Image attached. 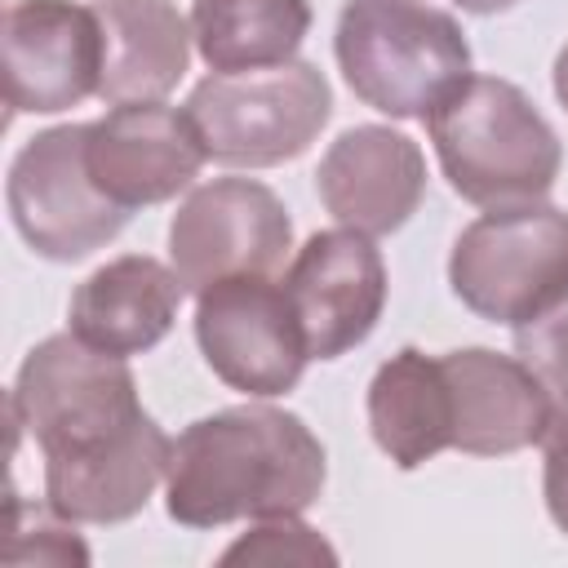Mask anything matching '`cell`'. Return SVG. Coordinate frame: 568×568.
<instances>
[{
	"instance_id": "6da1fadb",
	"label": "cell",
	"mask_w": 568,
	"mask_h": 568,
	"mask_svg": "<svg viewBox=\"0 0 568 568\" xmlns=\"http://www.w3.org/2000/svg\"><path fill=\"white\" fill-rule=\"evenodd\" d=\"M328 457L320 435L288 408L235 404L195 417L164 475V510L182 528L302 515L320 501Z\"/></svg>"
},
{
	"instance_id": "7a4b0ae2",
	"label": "cell",
	"mask_w": 568,
	"mask_h": 568,
	"mask_svg": "<svg viewBox=\"0 0 568 568\" xmlns=\"http://www.w3.org/2000/svg\"><path fill=\"white\" fill-rule=\"evenodd\" d=\"M426 133L448 186L479 209L541 204L564 169L559 133L501 75H466L426 115Z\"/></svg>"
},
{
	"instance_id": "3957f363",
	"label": "cell",
	"mask_w": 568,
	"mask_h": 568,
	"mask_svg": "<svg viewBox=\"0 0 568 568\" xmlns=\"http://www.w3.org/2000/svg\"><path fill=\"white\" fill-rule=\"evenodd\" d=\"M333 53L351 93L390 120H426L470 75L466 31L426 0H346Z\"/></svg>"
},
{
	"instance_id": "277c9868",
	"label": "cell",
	"mask_w": 568,
	"mask_h": 568,
	"mask_svg": "<svg viewBox=\"0 0 568 568\" xmlns=\"http://www.w3.org/2000/svg\"><path fill=\"white\" fill-rule=\"evenodd\" d=\"M9 417L49 462L84 457L124 439L146 408L124 355H106L67 328L27 351L9 390Z\"/></svg>"
},
{
	"instance_id": "5b68a950",
	"label": "cell",
	"mask_w": 568,
	"mask_h": 568,
	"mask_svg": "<svg viewBox=\"0 0 568 568\" xmlns=\"http://www.w3.org/2000/svg\"><path fill=\"white\" fill-rule=\"evenodd\" d=\"M186 115L209 160L231 169H271L297 160L333 115V89L315 62H284L235 75H204Z\"/></svg>"
},
{
	"instance_id": "8992f818",
	"label": "cell",
	"mask_w": 568,
	"mask_h": 568,
	"mask_svg": "<svg viewBox=\"0 0 568 568\" xmlns=\"http://www.w3.org/2000/svg\"><path fill=\"white\" fill-rule=\"evenodd\" d=\"M448 284L479 320L528 324L568 293V213L555 204L488 209L457 235Z\"/></svg>"
},
{
	"instance_id": "52a82bcc",
	"label": "cell",
	"mask_w": 568,
	"mask_h": 568,
	"mask_svg": "<svg viewBox=\"0 0 568 568\" xmlns=\"http://www.w3.org/2000/svg\"><path fill=\"white\" fill-rule=\"evenodd\" d=\"M4 204L27 248L44 262H80L129 222V209L106 200L89 173V124H53L27 138L9 160Z\"/></svg>"
},
{
	"instance_id": "ba28073f",
	"label": "cell",
	"mask_w": 568,
	"mask_h": 568,
	"mask_svg": "<svg viewBox=\"0 0 568 568\" xmlns=\"http://www.w3.org/2000/svg\"><path fill=\"white\" fill-rule=\"evenodd\" d=\"M293 248L284 200L253 178H213L186 191L169 222V266L186 293L235 275H275Z\"/></svg>"
},
{
	"instance_id": "9c48e42d",
	"label": "cell",
	"mask_w": 568,
	"mask_h": 568,
	"mask_svg": "<svg viewBox=\"0 0 568 568\" xmlns=\"http://www.w3.org/2000/svg\"><path fill=\"white\" fill-rule=\"evenodd\" d=\"M195 342L204 364L248 399L288 395L306 373V337L275 275H235L195 293Z\"/></svg>"
},
{
	"instance_id": "30bf717a",
	"label": "cell",
	"mask_w": 568,
	"mask_h": 568,
	"mask_svg": "<svg viewBox=\"0 0 568 568\" xmlns=\"http://www.w3.org/2000/svg\"><path fill=\"white\" fill-rule=\"evenodd\" d=\"M4 93L18 115H58L102 84V22L75 0H13L0 27Z\"/></svg>"
},
{
	"instance_id": "8fae6325",
	"label": "cell",
	"mask_w": 568,
	"mask_h": 568,
	"mask_svg": "<svg viewBox=\"0 0 568 568\" xmlns=\"http://www.w3.org/2000/svg\"><path fill=\"white\" fill-rule=\"evenodd\" d=\"M280 284L293 302L311 359L355 351L386 311V262L373 235L351 226L315 231Z\"/></svg>"
},
{
	"instance_id": "7c38bea8",
	"label": "cell",
	"mask_w": 568,
	"mask_h": 568,
	"mask_svg": "<svg viewBox=\"0 0 568 568\" xmlns=\"http://www.w3.org/2000/svg\"><path fill=\"white\" fill-rule=\"evenodd\" d=\"M209 151L186 115V106L164 102H124L89 124V173L106 200L120 209L164 204L186 191Z\"/></svg>"
},
{
	"instance_id": "4fadbf2b",
	"label": "cell",
	"mask_w": 568,
	"mask_h": 568,
	"mask_svg": "<svg viewBox=\"0 0 568 568\" xmlns=\"http://www.w3.org/2000/svg\"><path fill=\"white\" fill-rule=\"evenodd\" d=\"M315 191L333 222L377 240L417 213L426 195V155L390 124H355L320 155Z\"/></svg>"
},
{
	"instance_id": "5bb4252c",
	"label": "cell",
	"mask_w": 568,
	"mask_h": 568,
	"mask_svg": "<svg viewBox=\"0 0 568 568\" xmlns=\"http://www.w3.org/2000/svg\"><path fill=\"white\" fill-rule=\"evenodd\" d=\"M453 390V448L470 457H506L541 444L555 417V390L519 359L488 346L439 355Z\"/></svg>"
},
{
	"instance_id": "9a60e30c",
	"label": "cell",
	"mask_w": 568,
	"mask_h": 568,
	"mask_svg": "<svg viewBox=\"0 0 568 568\" xmlns=\"http://www.w3.org/2000/svg\"><path fill=\"white\" fill-rule=\"evenodd\" d=\"M182 293L186 284L173 266L146 253H124L75 284L67 328L106 355H142L169 337Z\"/></svg>"
},
{
	"instance_id": "2e32d148",
	"label": "cell",
	"mask_w": 568,
	"mask_h": 568,
	"mask_svg": "<svg viewBox=\"0 0 568 568\" xmlns=\"http://www.w3.org/2000/svg\"><path fill=\"white\" fill-rule=\"evenodd\" d=\"M169 457H173V439L146 413L124 439H115L98 453L49 457L44 462V501L71 524H124L164 484Z\"/></svg>"
},
{
	"instance_id": "e0dca14e",
	"label": "cell",
	"mask_w": 568,
	"mask_h": 568,
	"mask_svg": "<svg viewBox=\"0 0 568 568\" xmlns=\"http://www.w3.org/2000/svg\"><path fill=\"white\" fill-rule=\"evenodd\" d=\"M102 22V84L98 98L111 106L124 102H164L191 67V22L173 0H93Z\"/></svg>"
},
{
	"instance_id": "ac0fdd59",
	"label": "cell",
	"mask_w": 568,
	"mask_h": 568,
	"mask_svg": "<svg viewBox=\"0 0 568 568\" xmlns=\"http://www.w3.org/2000/svg\"><path fill=\"white\" fill-rule=\"evenodd\" d=\"M368 430L399 470H417L453 448V390L439 355L404 346L373 373Z\"/></svg>"
},
{
	"instance_id": "d6986e66",
	"label": "cell",
	"mask_w": 568,
	"mask_h": 568,
	"mask_svg": "<svg viewBox=\"0 0 568 568\" xmlns=\"http://www.w3.org/2000/svg\"><path fill=\"white\" fill-rule=\"evenodd\" d=\"M311 31V0H195L191 36L209 71H262L297 58Z\"/></svg>"
},
{
	"instance_id": "ffe728a7",
	"label": "cell",
	"mask_w": 568,
	"mask_h": 568,
	"mask_svg": "<svg viewBox=\"0 0 568 568\" xmlns=\"http://www.w3.org/2000/svg\"><path fill=\"white\" fill-rule=\"evenodd\" d=\"M222 564H337V550L297 515H271V519H253V528L244 537H235L222 550Z\"/></svg>"
},
{
	"instance_id": "44dd1931",
	"label": "cell",
	"mask_w": 568,
	"mask_h": 568,
	"mask_svg": "<svg viewBox=\"0 0 568 568\" xmlns=\"http://www.w3.org/2000/svg\"><path fill=\"white\" fill-rule=\"evenodd\" d=\"M4 564H89V546L75 537V524L62 519L49 501L40 510V506H27L22 497H13Z\"/></svg>"
},
{
	"instance_id": "7402d4cb",
	"label": "cell",
	"mask_w": 568,
	"mask_h": 568,
	"mask_svg": "<svg viewBox=\"0 0 568 568\" xmlns=\"http://www.w3.org/2000/svg\"><path fill=\"white\" fill-rule=\"evenodd\" d=\"M515 355L559 399H568V293L541 315H532L528 324H515Z\"/></svg>"
},
{
	"instance_id": "603a6c76",
	"label": "cell",
	"mask_w": 568,
	"mask_h": 568,
	"mask_svg": "<svg viewBox=\"0 0 568 568\" xmlns=\"http://www.w3.org/2000/svg\"><path fill=\"white\" fill-rule=\"evenodd\" d=\"M541 497L555 528L568 537V399H559L541 435Z\"/></svg>"
},
{
	"instance_id": "cb8c5ba5",
	"label": "cell",
	"mask_w": 568,
	"mask_h": 568,
	"mask_svg": "<svg viewBox=\"0 0 568 568\" xmlns=\"http://www.w3.org/2000/svg\"><path fill=\"white\" fill-rule=\"evenodd\" d=\"M457 9H466V13H479V18H488V13H501V9H510V4H519V0H453Z\"/></svg>"
},
{
	"instance_id": "d4e9b609",
	"label": "cell",
	"mask_w": 568,
	"mask_h": 568,
	"mask_svg": "<svg viewBox=\"0 0 568 568\" xmlns=\"http://www.w3.org/2000/svg\"><path fill=\"white\" fill-rule=\"evenodd\" d=\"M555 98H559L564 111H568V44H564L559 58H555Z\"/></svg>"
}]
</instances>
